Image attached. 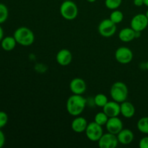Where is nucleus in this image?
Returning a JSON list of instances; mask_svg holds the SVG:
<instances>
[{"mask_svg": "<svg viewBox=\"0 0 148 148\" xmlns=\"http://www.w3.org/2000/svg\"><path fill=\"white\" fill-rule=\"evenodd\" d=\"M143 1H144V5L147 6L148 7V0H143Z\"/></svg>", "mask_w": 148, "mask_h": 148, "instance_id": "30", "label": "nucleus"}, {"mask_svg": "<svg viewBox=\"0 0 148 148\" xmlns=\"http://www.w3.org/2000/svg\"><path fill=\"white\" fill-rule=\"evenodd\" d=\"M69 89L73 94L82 95L85 92L87 89V85L83 79L79 77L74 78L69 83Z\"/></svg>", "mask_w": 148, "mask_h": 148, "instance_id": "10", "label": "nucleus"}, {"mask_svg": "<svg viewBox=\"0 0 148 148\" xmlns=\"http://www.w3.org/2000/svg\"><path fill=\"white\" fill-rule=\"evenodd\" d=\"M106 128L108 132L116 135L124 129L123 128V122L118 116L111 117L108 119V121L106 124Z\"/></svg>", "mask_w": 148, "mask_h": 148, "instance_id": "11", "label": "nucleus"}, {"mask_svg": "<svg viewBox=\"0 0 148 148\" xmlns=\"http://www.w3.org/2000/svg\"><path fill=\"white\" fill-rule=\"evenodd\" d=\"M5 144V135L0 129V148H1Z\"/></svg>", "mask_w": 148, "mask_h": 148, "instance_id": "27", "label": "nucleus"}, {"mask_svg": "<svg viewBox=\"0 0 148 148\" xmlns=\"http://www.w3.org/2000/svg\"><path fill=\"white\" fill-rule=\"evenodd\" d=\"M148 26V19L145 14H137L130 22V27L136 32H142Z\"/></svg>", "mask_w": 148, "mask_h": 148, "instance_id": "8", "label": "nucleus"}, {"mask_svg": "<svg viewBox=\"0 0 148 148\" xmlns=\"http://www.w3.org/2000/svg\"><path fill=\"white\" fill-rule=\"evenodd\" d=\"M139 147L140 148H148V137H144L140 140Z\"/></svg>", "mask_w": 148, "mask_h": 148, "instance_id": "26", "label": "nucleus"}, {"mask_svg": "<svg viewBox=\"0 0 148 148\" xmlns=\"http://www.w3.org/2000/svg\"><path fill=\"white\" fill-rule=\"evenodd\" d=\"M109 19L115 24H119V23H121L124 20V14L120 10H114L110 14Z\"/></svg>", "mask_w": 148, "mask_h": 148, "instance_id": "21", "label": "nucleus"}, {"mask_svg": "<svg viewBox=\"0 0 148 148\" xmlns=\"http://www.w3.org/2000/svg\"><path fill=\"white\" fill-rule=\"evenodd\" d=\"M56 60L61 66H67L72 62V54L69 50L66 49H61L56 56Z\"/></svg>", "mask_w": 148, "mask_h": 148, "instance_id": "13", "label": "nucleus"}, {"mask_svg": "<svg viewBox=\"0 0 148 148\" xmlns=\"http://www.w3.org/2000/svg\"><path fill=\"white\" fill-rule=\"evenodd\" d=\"M119 143L124 145L131 144L134 138V133L129 129H123L120 132L116 134Z\"/></svg>", "mask_w": 148, "mask_h": 148, "instance_id": "15", "label": "nucleus"}, {"mask_svg": "<svg viewBox=\"0 0 148 148\" xmlns=\"http://www.w3.org/2000/svg\"><path fill=\"white\" fill-rule=\"evenodd\" d=\"M110 95H111L113 101H115L121 103L127 101V98H128V88L124 82H120V81L116 82L111 87Z\"/></svg>", "mask_w": 148, "mask_h": 148, "instance_id": "3", "label": "nucleus"}, {"mask_svg": "<svg viewBox=\"0 0 148 148\" xmlns=\"http://www.w3.org/2000/svg\"><path fill=\"white\" fill-rule=\"evenodd\" d=\"M122 0H105V5L108 10H117L121 5Z\"/></svg>", "mask_w": 148, "mask_h": 148, "instance_id": "24", "label": "nucleus"}, {"mask_svg": "<svg viewBox=\"0 0 148 148\" xmlns=\"http://www.w3.org/2000/svg\"><path fill=\"white\" fill-rule=\"evenodd\" d=\"M135 34L136 31L133 30L131 27H125L120 30L119 33V38L122 42L128 43V42L132 41L134 39L136 38Z\"/></svg>", "mask_w": 148, "mask_h": 148, "instance_id": "16", "label": "nucleus"}, {"mask_svg": "<svg viewBox=\"0 0 148 148\" xmlns=\"http://www.w3.org/2000/svg\"><path fill=\"white\" fill-rule=\"evenodd\" d=\"M60 14L66 20H73L78 15V7L72 0H64L60 6Z\"/></svg>", "mask_w": 148, "mask_h": 148, "instance_id": "4", "label": "nucleus"}, {"mask_svg": "<svg viewBox=\"0 0 148 148\" xmlns=\"http://www.w3.org/2000/svg\"><path fill=\"white\" fill-rule=\"evenodd\" d=\"M9 16V10L4 4L0 3V25L7 21Z\"/></svg>", "mask_w": 148, "mask_h": 148, "instance_id": "23", "label": "nucleus"}, {"mask_svg": "<svg viewBox=\"0 0 148 148\" xmlns=\"http://www.w3.org/2000/svg\"><path fill=\"white\" fill-rule=\"evenodd\" d=\"M86 1L89 3H93L95 2V1H96L97 0H86Z\"/></svg>", "mask_w": 148, "mask_h": 148, "instance_id": "31", "label": "nucleus"}, {"mask_svg": "<svg viewBox=\"0 0 148 148\" xmlns=\"http://www.w3.org/2000/svg\"><path fill=\"white\" fill-rule=\"evenodd\" d=\"M146 69H147V70L148 71V61L147 62V63H146Z\"/></svg>", "mask_w": 148, "mask_h": 148, "instance_id": "32", "label": "nucleus"}, {"mask_svg": "<svg viewBox=\"0 0 148 148\" xmlns=\"http://www.w3.org/2000/svg\"><path fill=\"white\" fill-rule=\"evenodd\" d=\"M121 114L126 119H130L135 114V108L132 103L125 101L120 103Z\"/></svg>", "mask_w": 148, "mask_h": 148, "instance_id": "17", "label": "nucleus"}, {"mask_svg": "<svg viewBox=\"0 0 148 148\" xmlns=\"http://www.w3.org/2000/svg\"><path fill=\"white\" fill-rule=\"evenodd\" d=\"M85 132L88 140L92 142H98L103 134V130L102 126L92 121L88 124Z\"/></svg>", "mask_w": 148, "mask_h": 148, "instance_id": "5", "label": "nucleus"}, {"mask_svg": "<svg viewBox=\"0 0 148 148\" xmlns=\"http://www.w3.org/2000/svg\"><path fill=\"white\" fill-rule=\"evenodd\" d=\"M87 104V99L82 95L73 94L66 101V108L68 114L72 116H77L85 110Z\"/></svg>", "mask_w": 148, "mask_h": 148, "instance_id": "1", "label": "nucleus"}, {"mask_svg": "<svg viewBox=\"0 0 148 148\" xmlns=\"http://www.w3.org/2000/svg\"><path fill=\"white\" fill-rule=\"evenodd\" d=\"M108 119L109 117L103 111H101V112H98V114H95V117H94V121L103 127V126H106Z\"/></svg>", "mask_w": 148, "mask_h": 148, "instance_id": "22", "label": "nucleus"}, {"mask_svg": "<svg viewBox=\"0 0 148 148\" xmlns=\"http://www.w3.org/2000/svg\"><path fill=\"white\" fill-rule=\"evenodd\" d=\"M103 111L109 118H111V117L119 116L121 114V106H120V103L115 101H108V103L103 108Z\"/></svg>", "mask_w": 148, "mask_h": 148, "instance_id": "12", "label": "nucleus"}, {"mask_svg": "<svg viewBox=\"0 0 148 148\" xmlns=\"http://www.w3.org/2000/svg\"><path fill=\"white\" fill-rule=\"evenodd\" d=\"M8 115L7 113L0 111V129H2L7 125L8 122Z\"/></svg>", "mask_w": 148, "mask_h": 148, "instance_id": "25", "label": "nucleus"}, {"mask_svg": "<svg viewBox=\"0 0 148 148\" xmlns=\"http://www.w3.org/2000/svg\"><path fill=\"white\" fill-rule=\"evenodd\" d=\"M133 2H134V4L136 7H142L143 5H144L143 0H134Z\"/></svg>", "mask_w": 148, "mask_h": 148, "instance_id": "28", "label": "nucleus"}, {"mask_svg": "<svg viewBox=\"0 0 148 148\" xmlns=\"http://www.w3.org/2000/svg\"><path fill=\"white\" fill-rule=\"evenodd\" d=\"M98 30L100 35L103 37H111L116 32V24L113 23L109 18L104 19L100 23Z\"/></svg>", "mask_w": 148, "mask_h": 148, "instance_id": "6", "label": "nucleus"}, {"mask_svg": "<svg viewBox=\"0 0 148 148\" xmlns=\"http://www.w3.org/2000/svg\"><path fill=\"white\" fill-rule=\"evenodd\" d=\"M88 121L84 117L77 116H75V119L72 121L71 124V128L72 131L76 133H82L85 132L88 127Z\"/></svg>", "mask_w": 148, "mask_h": 148, "instance_id": "14", "label": "nucleus"}, {"mask_svg": "<svg viewBox=\"0 0 148 148\" xmlns=\"http://www.w3.org/2000/svg\"><path fill=\"white\" fill-rule=\"evenodd\" d=\"M4 38V30H3V28L0 25V42L1 41V40Z\"/></svg>", "mask_w": 148, "mask_h": 148, "instance_id": "29", "label": "nucleus"}, {"mask_svg": "<svg viewBox=\"0 0 148 148\" xmlns=\"http://www.w3.org/2000/svg\"><path fill=\"white\" fill-rule=\"evenodd\" d=\"M119 140L116 134L108 132L103 134L98 141V146L101 148H116L119 145Z\"/></svg>", "mask_w": 148, "mask_h": 148, "instance_id": "9", "label": "nucleus"}, {"mask_svg": "<svg viewBox=\"0 0 148 148\" xmlns=\"http://www.w3.org/2000/svg\"><path fill=\"white\" fill-rule=\"evenodd\" d=\"M17 43L14 36H7L1 40V46L5 51H11L15 48Z\"/></svg>", "mask_w": 148, "mask_h": 148, "instance_id": "18", "label": "nucleus"}, {"mask_svg": "<svg viewBox=\"0 0 148 148\" xmlns=\"http://www.w3.org/2000/svg\"><path fill=\"white\" fill-rule=\"evenodd\" d=\"M115 59L121 64H127L133 59L132 51L127 46H121L116 51Z\"/></svg>", "mask_w": 148, "mask_h": 148, "instance_id": "7", "label": "nucleus"}, {"mask_svg": "<svg viewBox=\"0 0 148 148\" xmlns=\"http://www.w3.org/2000/svg\"><path fill=\"white\" fill-rule=\"evenodd\" d=\"M137 129L143 134H148V116L142 117L137 121Z\"/></svg>", "mask_w": 148, "mask_h": 148, "instance_id": "19", "label": "nucleus"}, {"mask_svg": "<svg viewBox=\"0 0 148 148\" xmlns=\"http://www.w3.org/2000/svg\"><path fill=\"white\" fill-rule=\"evenodd\" d=\"M14 38L18 44L23 46H30L34 43V33L27 27H20L14 31Z\"/></svg>", "mask_w": 148, "mask_h": 148, "instance_id": "2", "label": "nucleus"}, {"mask_svg": "<svg viewBox=\"0 0 148 148\" xmlns=\"http://www.w3.org/2000/svg\"><path fill=\"white\" fill-rule=\"evenodd\" d=\"M146 16H147V19H148V10H147V12H146Z\"/></svg>", "mask_w": 148, "mask_h": 148, "instance_id": "33", "label": "nucleus"}, {"mask_svg": "<svg viewBox=\"0 0 148 148\" xmlns=\"http://www.w3.org/2000/svg\"><path fill=\"white\" fill-rule=\"evenodd\" d=\"M108 99L107 98L106 95L105 94L103 93H98L94 97L93 102L95 103V106L98 107H101V108H103L104 106L108 103Z\"/></svg>", "mask_w": 148, "mask_h": 148, "instance_id": "20", "label": "nucleus"}]
</instances>
